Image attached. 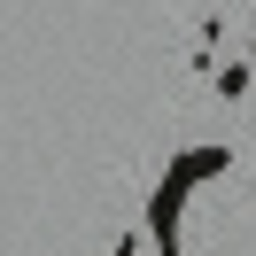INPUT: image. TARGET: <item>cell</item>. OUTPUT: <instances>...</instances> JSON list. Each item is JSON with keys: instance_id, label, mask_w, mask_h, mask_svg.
<instances>
[{"instance_id": "obj_1", "label": "cell", "mask_w": 256, "mask_h": 256, "mask_svg": "<svg viewBox=\"0 0 256 256\" xmlns=\"http://www.w3.org/2000/svg\"><path fill=\"white\" fill-rule=\"evenodd\" d=\"M132 256H156V240H140V248H132Z\"/></svg>"}]
</instances>
